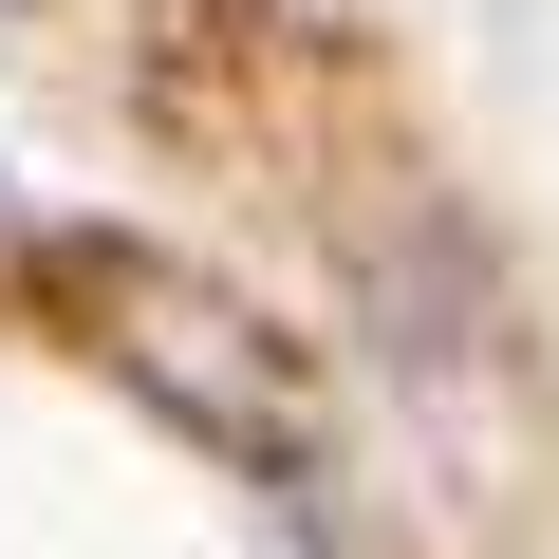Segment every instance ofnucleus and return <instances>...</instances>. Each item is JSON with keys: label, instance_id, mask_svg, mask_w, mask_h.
<instances>
[{"label": "nucleus", "instance_id": "f257e3e1", "mask_svg": "<svg viewBox=\"0 0 559 559\" xmlns=\"http://www.w3.org/2000/svg\"><path fill=\"white\" fill-rule=\"evenodd\" d=\"M0 261H20V187H0Z\"/></svg>", "mask_w": 559, "mask_h": 559}]
</instances>
